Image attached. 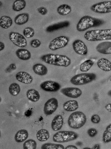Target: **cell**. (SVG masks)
<instances>
[{
  "label": "cell",
  "instance_id": "cell-1",
  "mask_svg": "<svg viewBox=\"0 0 111 149\" xmlns=\"http://www.w3.org/2000/svg\"><path fill=\"white\" fill-rule=\"evenodd\" d=\"M41 60L49 65L63 67H69L71 64V59L68 56L62 54H48L42 56Z\"/></svg>",
  "mask_w": 111,
  "mask_h": 149
},
{
  "label": "cell",
  "instance_id": "cell-2",
  "mask_svg": "<svg viewBox=\"0 0 111 149\" xmlns=\"http://www.w3.org/2000/svg\"><path fill=\"white\" fill-rule=\"evenodd\" d=\"M105 23L103 20L96 18L90 16H84L81 18L77 25L79 32H83L89 28L99 27Z\"/></svg>",
  "mask_w": 111,
  "mask_h": 149
},
{
  "label": "cell",
  "instance_id": "cell-3",
  "mask_svg": "<svg viewBox=\"0 0 111 149\" xmlns=\"http://www.w3.org/2000/svg\"><path fill=\"white\" fill-rule=\"evenodd\" d=\"M84 37L89 41L111 40V29L87 31L85 33Z\"/></svg>",
  "mask_w": 111,
  "mask_h": 149
},
{
  "label": "cell",
  "instance_id": "cell-4",
  "mask_svg": "<svg viewBox=\"0 0 111 149\" xmlns=\"http://www.w3.org/2000/svg\"><path fill=\"white\" fill-rule=\"evenodd\" d=\"M87 121L86 116L81 111L74 112L70 114L68 120V126L73 129H79L84 126Z\"/></svg>",
  "mask_w": 111,
  "mask_h": 149
},
{
  "label": "cell",
  "instance_id": "cell-5",
  "mask_svg": "<svg viewBox=\"0 0 111 149\" xmlns=\"http://www.w3.org/2000/svg\"><path fill=\"white\" fill-rule=\"evenodd\" d=\"M97 76L94 73H83L76 74L70 79V83L75 86L87 84L96 80Z\"/></svg>",
  "mask_w": 111,
  "mask_h": 149
},
{
  "label": "cell",
  "instance_id": "cell-6",
  "mask_svg": "<svg viewBox=\"0 0 111 149\" xmlns=\"http://www.w3.org/2000/svg\"><path fill=\"white\" fill-rule=\"evenodd\" d=\"M79 135L73 131H60L54 135L53 141L57 143H65L76 140Z\"/></svg>",
  "mask_w": 111,
  "mask_h": 149
},
{
  "label": "cell",
  "instance_id": "cell-7",
  "mask_svg": "<svg viewBox=\"0 0 111 149\" xmlns=\"http://www.w3.org/2000/svg\"><path fill=\"white\" fill-rule=\"evenodd\" d=\"M69 42V38L61 36L52 40L49 44L48 48L52 51L57 50L66 47Z\"/></svg>",
  "mask_w": 111,
  "mask_h": 149
},
{
  "label": "cell",
  "instance_id": "cell-8",
  "mask_svg": "<svg viewBox=\"0 0 111 149\" xmlns=\"http://www.w3.org/2000/svg\"><path fill=\"white\" fill-rule=\"evenodd\" d=\"M91 9L98 14H108L111 13V1H105L93 5Z\"/></svg>",
  "mask_w": 111,
  "mask_h": 149
},
{
  "label": "cell",
  "instance_id": "cell-9",
  "mask_svg": "<svg viewBox=\"0 0 111 149\" xmlns=\"http://www.w3.org/2000/svg\"><path fill=\"white\" fill-rule=\"evenodd\" d=\"M9 38L13 44L17 47L23 48L27 47V42L25 37L17 32H12L9 33Z\"/></svg>",
  "mask_w": 111,
  "mask_h": 149
},
{
  "label": "cell",
  "instance_id": "cell-10",
  "mask_svg": "<svg viewBox=\"0 0 111 149\" xmlns=\"http://www.w3.org/2000/svg\"><path fill=\"white\" fill-rule=\"evenodd\" d=\"M58 107V100L55 98H51L46 102L44 105V113L47 116H50L56 111Z\"/></svg>",
  "mask_w": 111,
  "mask_h": 149
},
{
  "label": "cell",
  "instance_id": "cell-11",
  "mask_svg": "<svg viewBox=\"0 0 111 149\" xmlns=\"http://www.w3.org/2000/svg\"><path fill=\"white\" fill-rule=\"evenodd\" d=\"M72 45L73 50L77 54L81 56H85L88 54V47L82 40H76L73 41Z\"/></svg>",
  "mask_w": 111,
  "mask_h": 149
},
{
  "label": "cell",
  "instance_id": "cell-12",
  "mask_svg": "<svg viewBox=\"0 0 111 149\" xmlns=\"http://www.w3.org/2000/svg\"><path fill=\"white\" fill-rule=\"evenodd\" d=\"M40 87L42 90L50 92H56L61 88V85L59 83L52 81L43 82L40 84Z\"/></svg>",
  "mask_w": 111,
  "mask_h": 149
},
{
  "label": "cell",
  "instance_id": "cell-13",
  "mask_svg": "<svg viewBox=\"0 0 111 149\" xmlns=\"http://www.w3.org/2000/svg\"><path fill=\"white\" fill-rule=\"evenodd\" d=\"M61 92L68 97L77 99L81 97L82 91L80 88L76 87H67L61 89Z\"/></svg>",
  "mask_w": 111,
  "mask_h": 149
},
{
  "label": "cell",
  "instance_id": "cell-14",
  "mask_svg": "<svg viewBox=\"0 0 111 149\" xmlns=\"http://www.w3.org/2000/svg\"><path fill=\"white\" fill-rule=\"evenodd\" d=\"M16 79L20 82L25 84H30L32 82V77L28 72L20 71L17 72L16 75Z\"/></svg>",
  "mask_w": 111,
  "mask_h": 149
},
{
  "label": "cell",
  "instance_id": "cell-15",
  "mask_svg": "<svg viewBox=\"0 0 111 149\" xmlns=\"http://www.w3.org/2000/svg\"><path fill=\"white\" fill-rule=\"evenodd\" d=\"M97 51L101 54H111V42L104 41L99 43L96 47Z\"/></svg>",
  "mask_w": 111,
  "mask_h": 149
},
{
  "label": "cell",
  "instance_id": "cell-16",
  "mask_svg": "<svg viewBox=\"0 0 111 149\" xmlns=\"http://www.w3.org/2000/svg\"><path fill=\"white\" fill-rule=\"evenodd\" d=\"M64 124V119L62 115H57L54 118L51 123V128L54 131H58L62 129Z\"/></svg>",
  "mask_w": 111,
  "mask_h": 149
},
{
  "label": "cell",
  "instance_id": "cell-17",
  "mask_svg": "<svg viewBox=\"0 0 111 149\" xmlns=\"http://www.w3.org/2000/svg\"><path fill=\"white\" fill-rule=\"evenodd\" d=\"M70 25L69 22L67 21L61 22L58 23L54 24H53L48 26L46 29V31L48 33H51L58 31L63 28H67Z\"/></svg>",
  "mask_w": 111,
  "mask_h": 149
},
{
  "label": "cell",
  "instance_id": "cell-18",
  "mask_svg": "<svg viewBox=\"0 0 111 149\" xmlns=\"http://www.w3.org/2000/svg\"><path fill=\"white\" fill-rule=\"evenodd\" d=\"M98 67L103 71L110 72L111 71V62L108 59L101 58L97 63Z\"/></svg>",
  "mask_w": 111,
  "mask_h": 149
},
{
  "label": "cell",
  "instance_id": "cell-19",
  "mask_svg": "<svg viewBox=\"0 0 111 149\" xmlns=\"http://www.w3.org/2000/svg\"><path fill=\"white\" fill-rule=\"evenodd\" d=\"M16 54L19 59L23 61L29 60L32 57L30 52L27 49L23 48L18 49L16 52Z\"/></svg>",
  "mask_w": 111,
  "mask_h": 149
},
{
  "label": "cell",
  "instance_id": "cell-20",
  "mask_svg": "<svg viewBox=\"0 0 111 149\" xmlns=\"http://www.w3.org/2000/svg\"><path fill=\"white\" fill-rule=\"evenodd\" d=\"M64 110L67 112H74L78 110L79 107V103L76 100H69L66 102L63 105Z\"/></svg>",
  "mask_w": 111,
  "mask_h": 149
},
{
  "label": "cell",
  "instance_id": "cell-21",
  "mask_svg": "<svg viewBox=\"0 0 111 149\" xmlns=\"http://www.w3.org/2000/svg\"><path fill=\"white\" fill-rule=\"evenodd\" d=\"M32 69L36 74L40 76L46 75L48 72L47 67L45 65L40 63L35 64L33 66Z\"/></svg>",
  "mask_w": 111,
  "mask_h": 149
},
{
  "label": "cell",
  "instance_id": "cell-22",
  "mask_svg": "<svg viewBox=\"0 0 111 149\" xmlns=\"http://www.w3.org/2000/svg\"><path fill=\"white\" fill-rule=\"evenodd\" d=\"M28 137V131L26 130H21L17 132L15 135L14 139L17 143H21L26 141Z\"/></svg>",
  "mask_w": 111,
  "mask_h": 149
},
{
  "label": "cell",
  "instance_id": "cell-23",
  "mask_svg": "<svg viewBox=\"0 0 111 149\" xmlns=\"http://www.w3.org/2000/svg\"><path fill=\"white\" fill-rule=\"evenodd\" d=\"M26 95L28 100L33 102H38L40 97V94L38 91L33 88L27 91Z\"/></svg>",
  "mask_w": 111,
  "mask_h": 149
},
{
  "label": "cell",
  "instance_id": "cell-24",
  "mask_svg": "<svg viewBox=\"0 0 111 149\" xmlns=\"http://www.w3.org/2000/svg\"><path fill=\"white\" fill-rule=\"evenodd\" d=\"M29 18L30 16L28 13H21L16 16L14 19V22L17 25H23L28 22Z\"/></svg>",
  "mask_w": 111,
  "mask_h": 149
},
{
  "label": "cell",
  "instance_id": "cell-25",
  "mask_svg": "<svg viewBox=\"0 0 111 149\" xmlns=\"http://www.w3.org/2000/svg\"><path fill=\"white\" fill-rule=\"evenodd\" d=\"M13 20L9 16H2L0 18V26L3 29H7L12 26Z\"/></svg>",
  "mask_w": 111,
  "mask_h": 149
},
{
  "label": "cell",
  "instance_id": "cell-26",
  "mask_svg": "<svg viewBox=\"0 0 111 149\" xmlns=\"http://www.w3.org/2000/svg\"><path fill=\"white\" fill-rule=\"evenodd\" d=\"M37 138L39 141H47L50 138L49 132L45 129H41L37 133Z\"/></svg>",
  "mask_w": 111,
  "mask_h": 149
},
{
  "label": "cell",
  "instance_id": "cell-27",
  "mask_svg": "<svg viewBox=\"0 0 111 149\" xmlns=\"http://www.w3.org/2000/svg\"><path fill=\"white\" fill-rule=\"evenodd\" d=\"M57 11L59 15L62 16H66L71 13L72 8L68 5L63 4L58 6Z\"/></svg>",
  "mask_w": 111,
  "mask_h": 149
},
{
  "label": "cell",
  "instance_id": "cell-28",
  "mask_svg": "<svg viewBox=\"0 0 111 149\" xmlns=\"http://www.w3.org/2000/svg\"><path fill=\"white\" fill-rule=\"evenodd\" d=\"M26 6V2L24 0H17L12 6V9L15 12H20L23 10Z\"/></svg>",
  "mask_w": 111,
  "mask_h": 149
},
{
  "label": "cell",
  "instance_id": "cell-29",
  "mask_svg": "<svg viewBox=\"0 0 111 149\" xmlns=\"http://www.w3.org/2000/svg\"><path fill=\"white\" fill-rule=\"evenodd\" d=\"M94 63L91 59H88L83 62L80 65V70L82 72H86L88 71L92 66L94 65Z\"/></svg>",
  "mask_w": 111,
  "mask_h": 149
},
{
  "label": "cell",
  "instance_id": "cell-30",
  "mask_svg": "<svg viewBox=\"0 0 111 149\" xmlns=\"http://www.w3.org/2000/svg\"><path fill=\"white\" fill-rule=\"evenodd\" d=\"M9 93L13 96H17L21 91L20 86L17 83H12L9 87Z\"/></svg>",
  "mask_w": 111,
  "mask_h": 149
},
{
  "label": "cell",
  "instance_id": "cell-31",
  "mask_svg": "<svg viewBox=\"0 0 111 149\" xmlns=\"http://www.w3.org/2000/svg\"><path fill=\"white\" fill-rule=\"evenodd\" d=\"M102 140L104 143L111 142V123L107 126L102 136Z\"/></svg>",
  "mask_w": 111,
  "mask_h": 149
},
{
  "label": "cell",
  "instance_id": "cell-32",
  "mask_svg": "<svg viewBox=\"0 0 111 149\" xmlns=\"http://www.w3.org/2000/svg\"><path fill=\"white\" fill-rule=\"evenodd\" d=\"M41 148L42 149H65L63 145L59 144L54 143H45L42 145Z\"/></svg>",
  "mask_w": 111,
  "mask_h": 149
},
{
  "label": "cell",
  "instance_id": "cell-33",
  "mask_svg": "<svg viewBox=\"0 0 111 149\" xmlns=\"http://www.w3.org/2000/svg\"><path fill=\"white\" fill-rule=\"evenodd\" d=\"M37 146L36 141L32 139H29L25 141L23 144L24 149H35Z\"/></svg>",
  "mask_w": 111,
  "mask_h": 149
},
{
  "label": "cell",
  "instance_id": "cell-34",
  "mask_svg": "<svg viewBox=\"0 0 111 149\" xmlns=\"http://www.w3.org/2000/svg\"><path fill=\"white\" fill-rule=\"evenodd\" d=\"M23 36L25 38H30L34 36L35 31L33 28L31 27H27L23 30Z\"/></svg>",
  "mask_w": 111,
  "mask_h": 149
},
{
  "label": "cell",
  "instance_id": "cell-35",
  "mask_svg": "<svg viewBox=\"0 0 111 149\" xmlns=\"http://www.w3.org/2000/svg\"><path fill=\"white\" fill-rule=\"evenodd\" d=\"M41 45V42L39 40L35 39L32 40L30 42L31 47L33 48H37Z\"/></svg>",
  "mask_w": 111,
  "mask_h": 149
},
{
  "label": "cell",
  "instance_id": "cell-36",
  "mask_svg": "<svg viewBox=\"0 0 111 149\" xmlns=\"http://www.w3.org/2000/svg\"><path fill=\"white\" fill-rule=\"evenodd\" d=\"M91 122L94 124H98L101 121L100 117L97 114H94L92 115L91 118Z\"/></svg>",
  "mask_w": 111,
  "mask_h": 149
},
{
  "label": "cell",
  "instance_id": "cell-37",
  "mask_svg": "<svg viewBox=\"0 0 111 149\" xmlns=\"http://www.w3.org/2000/svg\"><path fill=\"white\" fill-rule=\"evenodd\" d=\"M97 130L95 128H90L87 131V134L90 137H94L98 134Z\"/></svg>",
  "mask_w": 111,
  "mask_h": 149
},
{
  "label": "cell",
  "instance_id": "cell-38",
  "mask_svg": "<svg viewBox=\"0 0 111 149\" xmlns=\"http://www.w3.org/2000/svg\"><path fill=\"white\" fill-rule=\"evenodd\" d=\"M16 69H17V66L14 63H12L6 69L5 71L7 73H9V72H12L13 71L15 70Z\"/></svg>",
  "mask_w": 111,
  "mask_h": 149
},
{
  "label": "cell",
  "instance_id": "cell-39",
  "mask_svg": "<svg viewBox=\"0 0 111 149\" xmlns=\"http://www.w3.org/2000/svg\"><path fill=\"white\" fill-rule=\"evenodd\" d=\"M37 10L39 13L42 15H46L48 13V10L47 8L43 6L39 7L37 8Z\"/></svg>",
  "mask_w": 111,
  "mask_h": 149
},
{
  "label": "cell",
  "instance_id": "cell-40",
  "mask_svg": "<svg viewBox=\"0 0 111 149\" xmlns=\"http://www.w3.org/2000/svg\"><path fill=\"white\" fill-rule=\"evenodd\" d=\"M105 108L107 111L111 113V103H109L106 104L105 105Z\"/></svg>",
  "mask_w": 111,
  "mask_h": 149
},
{
  "label": "cell",
  "instance_id": "cell-41",
  "mask_svg": "<svg viewBox=\"0 0 111 149\" xmlns=\"http://www.w3.org/2000/svg\"><path fill=\"white\" fill-rule=\"evenodd\" d=\"M77 149L78 148H77L76 146H74V145H68V146H67L65 148V149Z\"/></svg>",
  "mask_w": 111,
  "mask_h": 149
},
{
  "label": "cell",
  "instance_id": "cell-42",
  "mask_svg": "<svg viewBox=\"0 0 111 149\" xmlns=\"http://www.w3.org/2000/svg\"><path fill=\"white\" fill-rule=\"evenodd\" d=\"M5 49V44L3 42H0V51H2Z\"/></svg>",
  "mask_w": 111,
  "mask_h": 149
},
{
  "label": "cell",
  "instance_id": "cell-43",
  "mask_svg": "<svg viewBox=\"0 0 111 149\" xmlns=\"http://www.w3.org/2000/svg\"><path fill=\"white\" fill-rule=\"evenodd\" d=\"M100 146L99 144H96L92 147V149H100Z\"/></svg>",
  "mask_w": 111,
  "mask_h": 149
},
{
  "label": "cell",
  "instance_id": "cell-44",
  "mask_svg": "<svg viewBox=\"0 0 111 149\" xmlns=\"http://www.w3.org/2000/svg\"><path fill=\"white\" fill-rule=\"evenodd\" d=\"M108 95L111 97V90H110V91H109V92H108Z\"/></svg>",
  "mask_w": 111,
  "mask_h": 149
},
{
  "label": "cell",
  "instance_id": "cell-45",
  "mask_svg": "<svg viewBox=\"0 0 111 149\" xmlns=\"http://www.w3.org/2000/svg\"><path fill=\"white\" fill-rule=\"evenodd\" d=\"M83 149H91V148H83Z\"/></svg>",
  "mask_w": 111,
  "mask_h": 149
}]
</instances>
